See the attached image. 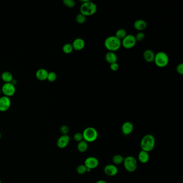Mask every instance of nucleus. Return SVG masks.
<instances>
[{"instance_id":"obj_37","label":"nucleus","mask_w":183,"mask_h":183,"mask_svg":"<svg viewBox=\"0 0 183 183\" xmlns=\"http://www.w3.org/2000/svg\"><path fill=\"white\" fill-rule=\"evenodd\" d=\"M0 183H2V181H1V179H0Z\"/></svg>"},{"instance_id":"obj_2","label":"nucleus","mask_w":183,"mask_h":183,"mask_svg":"<svg viewBox=\"0 0 183 183\" xmlns=\"http://www.w3.org/2000/svg\"><path fill=\"white\" fill-rule=\"evenodd\" d=\"M155 139L152 134H147L143 137L141 141V147L143 151L148 152L152 151L155 146Z\"/></svg>"},{"instance_id":"obj_15","label":"nucleus","mask_w":183,"mask_h":183,"mask_svg":"<svg viewBox=\"0 0 183 183\" xmlns=\"http://www.w3.org/2000/svg\"><path fill=\"white\" fill-rule=\"evenodd\" d=\"M133 25L135 29L138 30V31L143 32L146 29L147 23L145 20L138 19L134 22Z\"/></svg>"},{"instance_id":"obj_27","label":"nucleus","mask_w":183,"mask_h":183,"mask_svg":"<svg viewBox=\"0 0 183 183\" xmlns=\"http://www.w3.org/2000/svg\"><path fill=\"white\" fill-rule=\"evenodd\" d=\"M86 170H87V167H86V165L84 164H81L78 166L76 170L79 174H83L86 172Z\"/></svg>"},{"instance_id":"obj_34","label":"nucleus","mask_w":183,"mask_h":183,"mask_svg":"<svg viewBox=\"0 0 183 183\" xmlns=\"http://www.w3.org/2000/svg\"><path fill=\"white\" fill-rule=\"evenodd\" d=\"M96 183H107L106 182V181H104V180H100V181H97Z\"/></svg>"},{"instance_id":"obj_3","label":"nucleus","mask_w":183,"mask_h":183,"mask_svg":"<svg viewBox=\"0 0 183 183\" xmlns=\"http://www.w3.org/2000/svg\"><path fill=\"white\" fill-rule=\"evenodd\" d=\"M97 10V7L96 5L89 0L82 3L80 7V13L86 17L92 16L96 12Z\"/></svg>"},{"instance_id":"obj_11","label":"nucleus","mask_w":183,"mask_h":183,"mask_svg":"<svg viewBox=\"0 0 183 183\" xmlns=\"http://www.w3.org/2000/svg\"><path fill=\"white\" fill-rule=\"evenodd\" d=\"M70 142V137L68 135H62L58 139L57 142V146L59 148L63 149L68 146Z\"/></svg>"},{"instance_id":"obj_25","label":"nucleus","mask_w":183,"mask_h":183,"mask_svg":"<svg viewBox=\"0 0 183 183\" xmlns=\"http://www.w3.org/2000/svg\"><path fill=\"white\" fill-rule=\"evenodd\" d=\"M75 19H76V21L77 23H79V24H82L86 22V17L83 15V14L80 13L76 16Z\"/></svg>"},{"instance_id":"obj_28","label":"nucleus","mask_w":183,"mask_h":183,"mask_svg":"<svg viewBox=\"0 0 183 183\" xmlns=\"http://www.w3.org/2000/svg\"><path fill=\"white\" fill-rule=\"evenodd\" d=\"M63 3L66 7L72 8L75 5V2L74 0H63Z\"/></svg>"},{"instance_id":"obj_24","label":"nucleus","mask_w":183,"mask_h":183,"mask_svg":"<svg viewBox=\"0 0 183 183\" xmlns=\"http://www.w3.org/2000/svg\"><path fill=\"white\" fill-rule=\"evenodd\" d=\"M124 160V158L123 156L120 155H115L113 156L112 158V161L115 164H120L121 163H123Z\"/></svg>"},{"instance_id":"obj_20","label":"nucleus","mask_w":183,"mask_h":183,"mask_svg":"<svg viewBox=\"0 0 183 183\" xmlns=\"http://www.w3.org/2000/svg\"><path fill=\"white\" fill-rule=\"evenodd\" d=\"M1 79L5 83H10L14 79L12 74L8 71L3 72L1 75Z\"/></svg>"},{"instance_id":"obj_8","label":"nucleus","mask_w":183,"mask_h":183,"mask_svg":"<svg viewBox=\"0 0 183 183\" xmlns=\"http://www.w3.org/2000/svg\"><path fill=\"white\" fill-rule=\"evenodd\" d=\"M1 92L5 96L10 97L16 93V87L12 82L5 83L1 88Z\"/></svg>"},{"instance_id":"obj_32","label":"nucleus","mask_w":183,"mask_h":183,"mask_svg":"<svg viewBox=\"0 0 183 183\" xmlns=\"http://www.w3.org/2000/svg\"><path fill=\"white\" fill-rule=\"evenodd\" d=\"M110 69L111 70H112L113 72H116L117 71L119 68V65L117 62H115V63H112L110 64Z\"/></svg>"},{"instance_id":"obj_35","label":"nucleus","mask_w":183,"mask_h":183,"mask_svg":"<svg viewBox=\"0 0 183 183\" xmlns=\"http://www.w3.org/2000/svg\"><path fill=\"white\" fill-rule=\"evenodd\" d=\"M1 93H2V92H1V89H0V95L1 94Z\"/></svg>"},{"instance_id":"obj_6","label":"nucleus","mask_w":183,"mask_h":183,"mask_svg":"<svg viewBox=\"0 0 183 183\" xmlns=\"http://www.w3.org/2000/svg\"><path fill=\"white\" fill-rule=\"evenodd\" d=\"M124 165L125 169L129 172L135 171L138 167L137 160L133 156H129L124 158Z\"/></svg>"},{"instance_id":"obj_10","label":"nucleus","mask_w":183,"mask_h":183,"mask_svg":"<svg viewBox=\"0 0 183 183\" xmlns=\"http://www.w3.org/2000/svg\"><path fill=\"white\" fill-rule=\"evenodd\" d=\"M84 165L87 168L90 169L91 170L93 169L98 166L99 161L97 158L95 157H89L86 158L84 162Z\"/></svg>"},{"instance_id":"obj_4","label":"nucleus","mask_w":183,"mask_h":183,"mask_svg":"<svg viewBox=\"0 0 183 183\" xmlns=\"http://www.w3.org/2000/svg\"><path fill=\"white\" fill-rule=\"evenodd\" d=\"M154 63L159 68H164L169 62V58L167 54L164 52L160 51L155 54Z\"/></svg>"},{"instance_id":"obj_21","label":"nucleus","mask_w":183,"mask_h":183,"mask_svg":"<svg viewBox=\"0 0 183 183\" xmlns=\"http://www.w3.org/2000/svg\"><path fill=\"white\" fill-rule=\"evenodd\" d=\"M88 148V143L84 140L79 142L77 145V149L81 153L86 152Z\"/></svg>"},{"instance_id":"obj_30","label":"nucleus","mask_w":183,"mask_h":183,"mask_svg":"<svg viewBox=\"0 0 183 183\" xmlns=\"http://www.w3.org/2000/svg\"><path fill=\"white\" fill-rule=\"evenodd\" d=\"M74 139L75 141H77L78 143L83 140V134L81 133H76L74 135Z\"/></svg>"},{"instance_id":"obj_12","label":"nucleus","mask_w":183,"mask_h":183,"mask_svg":"<svg viewBox=\"0 0 183 183\" xmlns=\"http://www.w3.org/2000/svg\"><path fill=\"white\" fill-rule=\"evenodd\" d=\"M72 45L73 50L79 51L83 50L84 48L86 45V43L83 39L78 38L75 39L73 41Z\"/></svg>"},{"instance_id":"obj_17","label":"nucleus","mask_w":183,"mask_h":183,"mask_svg":"<svg viewBox=\"0 0 183 183\" xmlns=\"http://www.w3.org/2000/svg\"><path fill=\"white\" fill-rule=\"evenodd\" d=\"M48 74V70L44 68H40L37 70L36 72V76L37 79L40 81H45L47 79Z\"/></svg>"},{"instance_id":"obj_31","label":"nucleus","mask_w":183,"mask_h":183,"mask_svg":"<svg viewBox=\"0 0 183 183\" xmlns=\"http://www.w3.org/2000/svg\"><path fill=\"white\" fill-rule=\"evenodd\" d=\"M69 132V128L68 126L66 125H63L60 128V132L62 134V135H67Z\"/></svg>"},{"instance_id":"obj_29","label":"nucleus","mask_w":183,"mask_h":183,"mask_svg":"<svg viewBox=\"0 0 183 183\" xmlns=\"http://www.w3.org/2000/svg\"><path fill=\"white\" fill-rule=\"evenodd\" d=\"M135 38L136 41H141L143 40L145 38V33L143 32H139L138 33L136 34Z\"/></svg>"},{"instance_id":"obj_33","label":"nucleus","mask_w":183,"mask_h":183,"mask_svg":"<svg viewBox=\"0 0 183 183\" xmlns=\"http://www.w3.org/2000/svg\"><path fill=\"white\" fill-rule=\"evenodd\" d=\"M177 72L180 75H183V63H181L178 64L176 67Z\"/></svg>"},{"instance_id":"obj_9","label":"nucleus","mask_w":183,"mask_h":183,"mask_svg":"<svg viewBox=\"0 0 183 183\" xmlns=\"http://www.w3.org/2000/svg\"><path fill=\"white\" fill-rule=\"evenodd\" d=\"M12 104L10 98L5 96L0 97V112H5L8 111Z\"/></svg>"},{"instance_id":"obj_18","label":"nucleus","mask_w":183,"mask_h":183,"mask_svg":"<svg viewBox=\"0 0 183 183\" xmlns=\"http://www.w3.org/2000/svg\"><path fill=\"white\" fill-rule=\"evenodd\" d=\"M105 58L106 62L110 64L117 62L118 57L114 52H107Z\"/></svg>"},{"instance_id":"obj_1","label":"nucleus","mask_w":183,"mask_h":183,"mask_svg":"<svg viewBox=\"0 0 183 183\" xmlns=\"http://www.w3.org/2000/svg\"><path fill=\"white\" fill-rule=\"evenodd\" d=\"M104 46L109 52H114L120 49L121 46V41L115 36L108 37L104 41Z\"/></svg>"},{"instance_id":"obj_14","label":"nucleus","mask_w":183,"mask_h":183,"mask_svg":"<svg viewBox=\"0 0 183 183\" xmlns=\"http://www.w3.org/2000/svg\"><path fill=\"white\" fill-rule=\"evenodd\" d=\"M133 125L129 121L125 122L121 126V131L125 135H128L131 133L133 131Z\"/></svg>"},{"instance_id":"obj_26","label":"nucleus","mask_w":183,"mask_h":183,"mask_svg":"<svg viewBox=\"0 0 183 183\" xmlns=\"http://www.w3.org/2000/svg\"><path fill=\"white\" fill-rule=\"evenodd\" d=\"M57 79V75L56 74V73L53 72H48V81L50 82H55Z\"/></svg>"},{"instance_id":"obj_13","label":"nucleus","mask_w":183,"mask_h":183,"mask_svg":"<svg viewBox=\"0 0 183 183\" xmlns=\"http://www.w3.org/2000/svg\"><path fill=\"white\" fill-rule=\"evenodd\" d=\"M104 171L105 174L109 176H114L118 172V167L113 164L106 165L104 167Z\"/></svg>"},{"instance_id":"obj_22","label":"nucleus","mask_w":183,"mask_h":183,"mask_svg":"<svg viewBox=\"0 0 183 183\" xmlns=\"http://www.w3.org/2000/svg\"><path fill=\"white\" fill-rule=\"evenodd\" d=\"M127 36V32L124 29H119L118 30L115 32V36L118 39H120V40H122L125 37Z\"/></svg>"},{"instance_id":"obj_36","label":"nucleus","mask_w":183,"mask_h":183,"mask_svg":"<svg viewBox=\"0 0 183 183\" xmlns=\"http://www.w3.org/2000/svg\"><path fill=\"white\" fill-rule=\"evenodd\" d=\"M1 132H0V139H1Z\"/></svg>"},{"instance_id":"obj_19","label":"nucleus","mask_w":183,"mask_h":183,"mask_svg":"<svg viewBox=\"0 0 183 183\" xmlns=\"http://www.w3.org/2000/svg\"><path fill=\"white\" fill-rule=\"evenodd\" d=\"M149 157H150L149 153L148 152L143 151V150L140 152L138 155L139 160L143 163H147L149 161Z\"/></svg>"},{"instance_id":"obj_7","label":"nucleus","mask_w":183,"mask_h":183,"mask_svg":"<svg viewBox=\"0 0 183 183\" xmlns=\"http://www.w3.org/2000/svg\"><path fill=\"white\" fill-rule=\"evenodd\" d=\"M136 42L135 36L132 34H127L126 36L121 40V46L125 49L129 50L135 46Z\"/></svg>"},{"instance_id":"obj_23","label":"nucleus","mask_w":183,"mask_h":183,"mask_svg":"<svg viewBox=\"0 0 183 183\" xmlns=\"http://www.w3.org/2000/svg\"><path fill=\"white\" fill-rule=\"evenodd\" d=\"M73 50H74L72 48V45L69 43H67L66 44H65L62 47V51H63V53H65L67 55H69L71 53H72Z\"/></svg>"},{"instance_id":"obj_5","label":"nucleus","mask_w":183,"mask_h":183,"mask_svg":"<svg viewBox=\"0 0 183 183\" xmlns=\"http://www.w3.org/2000/svg\"><path fill=\"white\" fill-rule=\"evenodd\" d=\"M84 140L87 143H93L97 140L98 136V131L93 127L86 128L83 132Z\"/></svg>"},{"instance_id":"obj_16","label":"nucleus","mask_w":183,"mask_h":183,"mask_svg":"<svg viewBox=\"0 0 183 183\" xmlns=\"http://www.w3.org/2000/svg\"><path fill=\"white\" fill-rule=\"evenodd\" d=\"M155 55V54L151 50H146L143 54V57L144 60L147 62L149 63L154 62Z\"/></svg>"}]
</instances>
